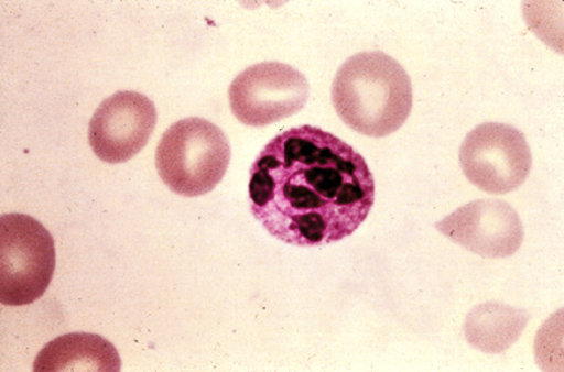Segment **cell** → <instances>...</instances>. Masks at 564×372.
Segmentation results:
<instances>
[{"instance_id":"6da1fadb","label":"cell","mask_w":564,"mask_h":372,"mask_svg":"<svg viewBox=\"0 0 564 372\" xmlns=\"http://www.w3.org/2000/svg\"><path fill=\"white\" fill-rule=\"evenodd\" d=\"M375 196L366 160L316 127L279 133L250 168L251 215L289 245L323 247L352 236L373 208Z\"/></svg>"},{"instance_id":"7a4b0ae2","label":"cell","mask_w":564,"mask_h":372,"mask_svg":"<svg viewBox=\"0 0 564 372\" xmlns=\"http://www.w3.org/2000/svg\"><path fill=\"white\" fill-rule=\"evenodd\" d=\"M333 103L352 131L383 138L401 130L412 110V83L405 68L382 52L359 53L338 68Z\"/></svg>"},{"instance_id":"3957f363","label":"cell","mask_w":564,"mask_h":372,"mask_svg":"<svg viewBox=\"0 0 564 372\" xmlns=\"http://www.w3.org/2000/svg\"><path fill=\"white\" fill-rule=\"evenodd\" d=\"M231 146L221 128L202 118L174 122L155 151V167L170 190L204 196L226 177Z\"/></svg>"},{"instance_id":"277c9868","label":"cell","mask_w":564,"mask_h":372,"mask_svg":"<svg viewBox=\"0 0 564 372\" xmlns=\"http://www.w3.org/2000/svg\"><path fill=\"white\" fill-rule=\"evenodd\" d=\"M56 271L52 233L29 215L0 218V303L29 306L47 292Z\"/></svg>"},{"instance_id":"5b68a950","label":"cell","mask_w":564,"mask_h":372,"mask_svg":"<svg viewBox=\"0 0 564 372\" xmlns=\"http://www.w3.org/2000/svg\"><path fill=\"white\" fill-rule=\"evenodd\" d=\"M460 164L471 185L489 195H507L524 185L533 155L524 133L516 127L488 122L467 133Z\"/></svg>"},{"instance_id":"8992f818","label":"cell","mask_w":564,"mask_h":372,"mask_svg":"<svg viewBox=\"0 0 564 372\" xmlns=\"http://www.w3.org/2000/svg\"><path fill=\"white\" fill-rule=\"evenodd\" d=\"M232 114L247 127L281 122L304 109L310 83L295 67L278 62L254 64L229 86Z\"/></svg>"},{"instance_id":"52a82bcc","label":"cell","mask_w":564,"mask_h":372,"mask_svg":"<svg viewBox=\"0 0 564 372\" xmlns=\"http://www.w3.org/2000/svg\"><path fill=\"white\" fill-rule=\"evenodd\" d=\"M158 125V109L137 91H117L109 96L89 123V144L99 160L122 164L139 155Z\"/></svg>"},{"instance_id":"ba28073f","label":"cell","mask_w":564,"mask_h":372,"mask_svg":"<svg viewBox=\"0 0 564 372\" xmlns=\"http://www.w3.org/2000/svg\"><path fill=\"white\" fill-rule=\"evenodd\" d=\"M435 228L448 240L484 259H508L524 241L520 215L503 200L470 201L440 220Z\"/></svg>"},{"instance_id":"9c48e42d","label":"cell","mask_w":564,"mask_h":372,"mask_svg":"<svg viewBox=\"0 0 564 372\" xmlns=\"http://www.w3.org/2000/svg\"><path fill=\"white\" fill-rule=\"evenodd\" d=\"M121 370V358L107 339L95 333L63 335L48 342L35 358L34 371Z\"/></svg>"},{"instance_id":"30bf717a","label":"cell","mask_w":564,"mask_h":372,"mask_svg":"<svg viewBox=\"0 0 564 372\" xmlns=\"http://www.w3.org/2000/svg\"><path fill=\"white\" fill-rule=\"evenodd\" d=\"M527 310L513 309L501 303H485L467 315L465 335L467 342L486 353L506 352L520 339L529 324Z\"/></svg>"}]
</instances>
